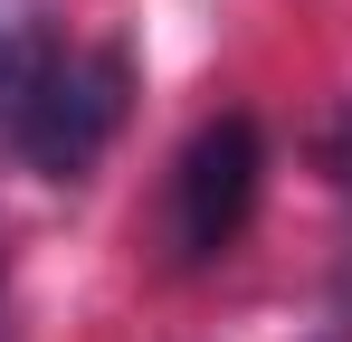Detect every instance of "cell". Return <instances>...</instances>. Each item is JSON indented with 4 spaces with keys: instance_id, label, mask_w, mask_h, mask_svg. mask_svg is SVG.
I'll return each instance as SVG.
<instances>
[{
    "instance_id": "obj_4",
    "label": "cell",
    "mask_w": 352,
    "mask_h": 342,
    "mask_svg": "<svg viewBox=\"0 0 352 342\" xmlns=\"http://www.w3.org/2000/svg\"><path fill=\"white\" fill-rule=\"evenodd\" d=\"M324 171H333V190H343V209H352V105L324 124Z\"/></svg>"
},
{
    "instance_id": "obj_3",
    "label": "cell",
    "mask_w": 352,
    "mask_h": 342,
    "mask_svg": "<svg viewBox=\"0 0 352 342\" xmlns=\"http://www.w3.org/2000/svg\"><path fill=\"white\" fill-rule=\"evenodd\" d=\"M48 29L29 19V10H0V143H10V124H19V105H29V86H38V67H48Z\"/></svg>"
},
{
    "instance_id": "obj_1",
    "label": "cell",
    "mask_w": 352,
    "mask_h": 342,
    "mask_svg": "<svg viewBox=\"0 0 352 342\" xmlns=\"http://www.w3.org/2000/svg\"><path fill=\"white\" fill-rule=\"evenodd\" d=\"M124 114H133V57L124 48H48L29 105L10 124V152L48 181H76L124 133Z\"/></svg>"
},
{
    "instance_id": "obj_2",
    "label": "cell",
    "mask_w": 352,
    "mask_h": 342,
    "mask_svg": "<svg viewBox=\"0 0 352 342\" xmlns=\"http://www.w3.org/2000/svg\"><path fill=\"white\" fill-rule=\"evenodd\" d=\"M267 190V133L257 114H210L172 162V257L181 266H219Z\"/></svg>"
},
{
    "instance_id": "obj_5",
    "label": "cell",
    "mask_w": 352,
    "mask_h": 342,
    "mask_svg": "<svg viewBox=\"0 0 352 342\" xmlns=\"http://www.w3.org/2000/svg\"><path fill=\"white\" fill-rule=\"evenodd\" d=\"M324 342H343V333H324Z\"/></svg>"
}]
</instances>
